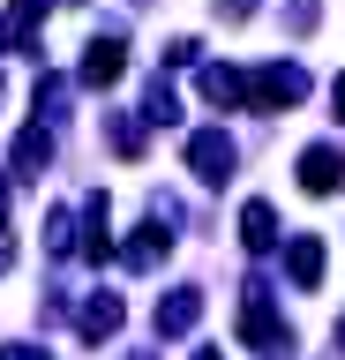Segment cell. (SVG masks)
<instances>
[{"label": "cell", "instance_id": "obj_1", "mask_svg": "<svg viewBox=\"0 0 345 360\" xmlns=\"http://www.w3.org/2000/svg\"><path fill=\"white\" fill-rule=\"evenodd\" d=\"M240 338H248L263 360H293V330L278 323L271 285H263V278H248V285H240Z\"/></svg>", "mask_w": 345, "mask_h": 360}, {"label": "cell", "instance_id": "obj_2", "mask_svg": "<svg viewBox=\"0 0 345 360\" xmlns=\"http://www.w3.org/2000/svg\"><path fill=\"white\" fill-rule=\"evenodd\" d=\"M300 98H308V68H293V60H271V68L248 75V105L255 112H285V105H300Z\"/></svg>", "mask_w": 345, "mask_h": 360}, {"label": "cell", "instance_id": "obj_3", "mask_svg": "<svg viewBox=\"0 0 345 360\" xmlns=\"http://www.w3.org/2000/svg\"><path fill=\"white\" fill-rule=\"evenodd\" d=\"M188 165H195V180H233V165H240V150H233V135L226 128H195L188 135Z\"/></svg>", "mask_w": 345, "mask_h": 360}, {"label": "cell", "instance_id": "obj_4", "mask_svg": "<svg viewBox=\"0 0 345 360\" xmlns=\"http://www.w3.org/2000/svg\"><path fill=\"white\" fill-rule=\"evenodd\" d=\"M120 255H128V270H150V263H165V255H173V210H158V202H150V218L136 225V240L120 248Z\"/></svg>", "mask_w": 345, "mask_h": 360}, {"label": "cell", "instance_id": "obj_5", "mask_svg": "<svg viewBox=\"0 0 345 360\" xmlns=\"http://www.w3.org/2000/svg\"><path fill=\"white\" fill-rule=\"evenodd\" d=\"M91 90H113L120 75H128V45H120V30H105V38H91L83 45V68H75Z\"/></svg>", "mask_w": 345, "mask_h": 360}, {"label": "cell", "instance_id": "obj_6", "mask_svg": "<svg viewBox=\"0 0 345 360\" xmlns=\"http://www.w3.org/2000/svg\"><path fill=\"white\" fill-rule=\"evenodd\" d=\"M300 188H308V195H338L345 188V150L338 143H308V150H300Z\"/></svg>", "mask_w": 345, "mask_h": 360}, {"label": "cell", "instance_id": "obj_7", "mask_svg": "<svg viewBox=\"0 0 345 360\" xmlns=\"http://www.w3.org/2000/svg\"><path fill=\"white\" fill-rule=\"evenodd\" d=\"M195 323H203V292H195V285H173L158 300V315H150V330H158V338H188Z\"/></svg>", "mask_w": 345, "mask_h": 360}, {"label": "cell", "instance_id": "obj_8", "mask_svg": "<svg viewBox=\"0 0 345 360\" xmlns=\"http://www.w3.org/2000/svg\"><path fill=\"white\" fill-rule=\"evenodd\" d=\"M285 278H293V292L323 285V240L315 233H293V240H285Z\"/></svg>", "mask_w": 345, "mask_h": 360}, {"label": "cell", "instance_id": "obj_9", "mask_svg": "<svg viewBox=\"0 0 345 360\" xmlns=\"http://www.w3.org/2000/svg\"><path fill=\"white\" fill-rule=\"evenodd\" d=\"M53 15V0H15L8 15H0V53H23L30 38H38V22Z\"/></svg>", "mask_w": 345, "mask_h": 360}, {"label": "cell", "instance_id": "obj_10", "mask_svg": "<svg viewBox=\"0 0 345 360\" xmlns=\"http://www.w3.org/2000/svg\"><path fill=\"white\" fill-rule=\"evenodd\" d=\"M195 90H203V105H218V112H233V105H248V75H240V68H203V75H195Z\"/></svg>", "mask_w": 345, "mask_h": 360}, {"label": "cell", "instance_id": "obj_11", "mask_svg": "<svg viewBox=\"0 0 345 360\" xmlns=\"http://www.w3.org/2000/svg\"><path fill=\"white\" fill-rule=\"evenodd\" d=\"M240 248H255V255H271V248H278V210L263 195L240 202Z\"/></svg>", "mask_w": 345, "mask_h": 360}, {"label": "cell", "instance_id": "obj_12", "mask_svg": "<svg viewBox=\"0 0 345 360\" xmlns=\"http://www.w3.org/2000/svg\"><path fill=\"white\" fill-rule=\"evenodd\" d=\"M46 165H53V135L46 128H23V135H15V180H38Z\"/></svg>", "mask_w": 345, "mask_h": 360}, {"label": "cell", "instance_id": "obj_13", "mask_svg": "<svg viewBox=\"0 0 345 360\" xmlns=\"http://www.w3.org/2000/svg\"><path fill=\"white\" fill-rule=\"evenodd\" d=\"M83 225H91V233H83V255H91V263H105V255H113V240H105V225H113V202L91 195V202H83Z\"/></svg>", "mask_w": 345, "mask_h": 360}, {"label": "cell", "instance_id": "obj_14", "mask_svg": "<svg viewBox=\"0 0 345 360\" xmlns=\"http://www.w3.org/2000/svg\"><path fill=\"white\" fill-rule=\"evenodd\" d=\"M75 323H83V338H113L120 330V292H91Z\"/></svg>", "mask_w": 345, "mask_h": 360}, {"label": "cell", "instance_id": "obj_15", "mask_svg": "<svg viewBox=\"0 0 345 360\" xmlns=\"http://www.w3.org/2000/svg\"><path fill=\"white\" fill-rule=\"evenodd\" d=\"M173 120H181V98H173L165 83H150L143 90V128H173Z\"/></svg>", "mask_w": 345, "mask_h": 360}, {"label": "cell", "instance_id": "obj_16", "mask_svg": "<svg viewBox=\"0 0 345 360\" xmlns=\"http://www.w3.org/2000/svg\"><path fill=\"white\" fill-rule=\"evenodd\" d=\"M105 135H113L120 158H136V150H143V112H136V120H128V112H113V128H105Z\"/></svg>", "mask_w": 345, "mask_h": 360}, {"label": "cell", "instance_id": "obj_17", "mask_svg": "<svg viewBox=\"0 0 345 360\" xmlns=\"http://www.w3.org/2000/svg\"><path fill=\"white\" fill-rule=\"evenodd\" d=\"M46 248H53V255H75V248H83V240H75V218H68V210H53V218H46Z\"/></svg>", "mask_w": 345, "mask_h": 360}, {"label": "cell", "instance_id": "obj_18", "mask_svg": "<svg viewBox=\"0 0 345 360\" xmlns=\"http://www.w3.org/2000/svg\"><path fill=\"white\" fill-rule=\"evenodd\" d=\"M330 112H338V128H345V75L330 83Z\"/></svg>", "mask_w": 345, "mask_h": 360}, {"label": "cell", "instance_id": "obj_19", "mask_svg": "<svg viewBox=\"0 0 345 360\" xmlns=\"http://www.w3.org/2000/svg\"><path fill=\"white\" fill-rule=\"evenodd\" d=\"M0 360H46V353H30V345H8V353H0Z\"/></svg>", "mask_w": 345, "mask_h": 360}, {"label": "cell", "instance_id": "obj_20", "mask_svg": "<svg viewBox=\"0 0 345 360\" xmlns=\"http://www.w3.org/2000/svg\"><path fill=\"white\" fill-rule=\"evenodd\" d=\"M0 233H8V180H0Z\"/></svg>", "mask_w": 345, "mask_h": 360}, {"label": "cell", "instance_id": "obj_21", "mask_svg": "<svg viewBox=\"0 0 345 360\" xmlns=\"http://www.w3.org/2000/svg\"><path fill=\"white\" fill-rule=\"evenodd\" d=\"M338 353H345V315H338Z\"/></svg>", "mask_w": 345, "mask_h": 360}, {"label": "cell", "instance_id": "obj_22", "mask_svg": "<svg viewBox=\"0 0 345 360\" xmlns=\"http://www.w3.org/2000/svg\"><path fill=\"white\" fill-rule=\"evenodd\" d=\"M195 360H218V353H195Z\"/></svg>", "mask_w": 345, "mask_h": 360}]
</instances>
